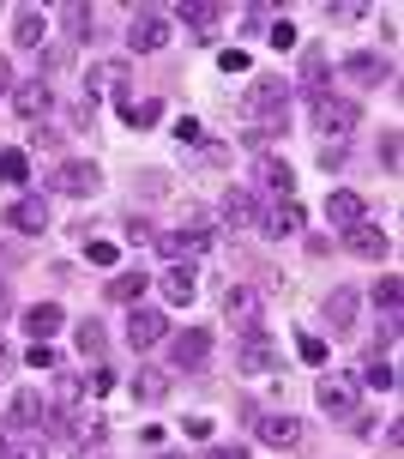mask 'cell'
<instances>
[{
	"mask_svg": "<svg viewBox=\"0 0 404 459\" xmlns=\"http://www.w3.org/2000/svg\"><path fill=\"white\" fill-rule=\"evenodd\" d=\"M43 37H48V19L37 13V6H24L19 19H13V43L19 48H43Z\"/></svg>",
	"mask_w": 404,
	"mask_h": 459,
	"instance_id": "ffe728a7",
	"label": "cell"
},
{
	"mask_svg": "<svg viewBox=\"0 0 404 459\" xmlns=\"http://www.w3.org/2000/svg\"><path fill=\"white\" fill-rule=\"evenodd\" d=\"M163 43H169V19L151 13V6H139L133 19H127V48H133V55H158Z\"/></svg>",
	"mask_w": 404,
	"mask_h": 459,
	"instance_id": "277c9868",
	"label": "cell"
},
{
	"mask_svg": "<svg viewBox=\"0 0 404 459\" xmlns=\"http://www.w3.org/2000/svg\"><path fill=\"white\" fill-rule=\"evenodd\" d=\"M61 19H67V30H73V37H97V13H90V6H67Z\"/></svg>",
	"mask_w": 404,
	"mask_h": 459,
	"instance_id": "e575fe53",
	"label": "cell"
},
{
	"mask_svg": "<svg viewBox=\"0 0 404 459\" xmlns=\"http://www.w3.org/2000/svg\"><path fill=\"white\" fill-rule=\"evenodd\" d=\"M284 103H290V85L278 79V73H266V79H254L242 97V115L260 127V121H284Z\"/></svg>",
	"mask_w": 404,
	"mask_h": 459,
	"instance_id": "6da1fadb",
	"label": "cell"
},
{
	"mask_svg": "<svg viewBox=\"0 0 404 459\" xmlns=\"http://www.w3.org/2000/svg\"><path fill=\"white\" fill-rule=\"evenodd\" d=\"M6 454H13V447H6V436H0V459H6Z\"/></svg>",
	"mask_w": 404,
	"mask_h": 459,
	"instance_id": "f5cc1de1",
	"label": "cell"
},
{
	"mask_svg": "<svg viewBox=\"0 0 404 459\" xmlns=\"http://www.w3.org/2000/svg\"><path fill=\"white\" fill-rule=\"evenodd\" d=\"M6 218H13V230L37 236V230H48V200H43V194H24V200L6 206Z\"/></svg>",
	"mask_w": 404,
	"mask_h": 459,
	"instance_id": "e0dca14e",
	"label": "cell"
},
{
	"mask_svg": "<svg viewBox=\"0 0 404 459\" xmlns=\"http://www.w3.org/2000/svg\"><path fill=\"white\" fill-rule=\"evenodd\" d=\"M296 351H302V363H326V344H320L314 333H302V339H296Z\"/></svg>",
	"mask_w": 404,
	"mask_h": 459,
	"instance_id": "74e56055",
	"label": "cell"
},
{
	"mask_svg": "<svg viewBox=\"0 0 404 459\" xmlns=\"http://www.w3.org/2000/svg\"><path fill=\"white\" fill-rule=\"evenodd\" d=\"M6 368H13V357H6V344H0V375H6Z\"/></svg>",
	"mask_w": 404,
	"mask_h": 459,
	"instance_id": "f907efd6",
	"label": "cell"
},
{
	"mask_svg": "<svg viewBox=\"0 0 404 459\" xmlns=\"http://www.w3.org/2000/svg\"><path fill=\"white\" fill-rule=\"evenodd\" d=\"M19 321H24V333H30L37 344H48L55 333H61V321H67V315H61V302H30Z\"/></svg>",
	"mask_w": 404,
	"mask_h": 459,
	"instance_id": "9a60e30c",
	"label": "cell"
},
{
	"mask_svg": "<svg viewBox=\"0 0 404 459\" xmlns=\"http://www.w3.org/2000/svg\"><path fill=\"white\" fill-rule=\"evenodd\" d=\"M357 290H350V284H338L332 297H326V326H332V333H350V326H357Z\"/></svg>",
	"mask_w": 404,
	"mask_h": 459,
	"instance_id": "ac0fdd59",
	"label": "cell"
},
{
	"mask_svg": "<svg viewBox=\"0 0 404 459\" xmlns=\"http://www.w3.org/2000/svg\"><path fill=\"white\" fill-rule=\"evenodd\" d=\"M218 19H224V6H211V0H193V6H181V24H187L193 37H218Z\"/></svg>",
	"mask_w": 404,
	"mask_h": 459,
	"instance_id": "7402d4cb",
	"label": "cell"
},
{
	"mask_svg": "<svg viewBox=\"0 0 404 459\" xmlns=\"http://www.w3.org/2000/svg\"><path fill=\"white\" fill-rule=\"evenodd\" d=\"M13 109H19V121L43 127V115H55V91H48V79H19V85H13Z\"/></svg>",
	"mask_w": 404,
	"mask_h": 459,
	"instance_id": "5b68a950",
	"label": "cell"
},
{
	"mask_svg": "<svg viewBox=\"0 0 404 459\" xmlns=\"http://www.w3.org/2000/svg\"><path fill=\"white\" fill-rule=\"evenodd\" d=\"M158 248L169 254L176 266H181V260H200V254L211 248V230H193V224H181V230H163V236H158Z\"/></svg>",
	"mask_w": 404,
	"mask_h": 459,
	"instance_id": "30bf717a",
	"label": "cell"
},
{
	"mask_svg": "<svg viewBox=\"0 0 404 459\" xmlns=\"http://www.w3.org/2000/svg\"><path fill=\"white\" fill-rule=\"evenodd\" d=\"M254 218H260V212H254V194H247V187H229V194H224V224L247 230Z\"/></svg>",
	"mask_w": 404,
	"mask_h": 459,
	"instance_id": "603a6c76",
	"label": "cell"
},
{
	"mask_svg": "<svg viewBox=\"0 0 404 459\" xmlns=\"http://www.w3.org/2000/svg\"><path fill=\"white\" fill-rule=\"evenodd\" d=\"M344 73H350V85H381L392 67H386L381 55H350V61H344Z\"/></svg>",
	"mask_w": 404,
	"mask_h": 459,
	"instance_id": "d4e9b609",
	"label": "cell"
},
{
	"mask_svg": "<svg viewBox=\"0 0 404 459\" xmlns=\"http://www.w3.org/2000/svg\"><path fill=\"white\" fill-rule=\"evenodd\" d=\"M205 357H211V333H205V326H187V333H176V339H169V363L187 368V375H193V368H205Z\"/></svg>",
	"mask_w": 404,
	"mask_h": 459,
	"instance_id": "9c48e42d",
	"label": "cell"
},
{
	"mask_svg": "<svg viewBox=\"0 0 404 459\" xmlns=\"http://www.w3.org/2000/svg\"><path fill=\"white\" fill-rule=\"evenodd\" d=\"M163 297L176 302H193V273H187V266H169V273H163Z\"/></svg>",
	"mask_w": 404,
	"mask_h": 459,
	"instance_id": "f546056e",
	"label": "cell"
},
{
	"mask_svg": "<svg viewBox=\"0 0 404 459\" xmlns=\"http://www.w3.org/2000/svg\"><path fill=\"white\" fill-rule=\"evenodd\" d=\"M79 351H85L90 363H97V357L109 351V333H103V326H97V321H85V326H79Z\"/></svg>",
	"mask_w": 404,
	"mask_h": 459,
	"instance_id": "836d02e7",
	"label": "cell"
},
{
	"mask_svg": "<svg viewBox=\"0 0 404 459\" xmlns=\"http://www.w3.org/2000/svg\"><path fill=\"white\" fill-rule=\"evenodd\" d=\"M362 212H368V206H362V194H350V187H338L332 200H326V218H332L338 230H350V224H362Z\"/></svg>",
	"mask_w": 404,
	"mask_h": 459,
	"instance_id": "44dd1931",
	"label": "cell"
},
{
	"mask_svg": "<svg viewBox=\"0 0 404 459\" xmlns=\"http://www.w3.org/2000/svg\"><path fill=\"white\" fill-rule=\"evenodd\" d=\"M236 368H247V375H271V368H278V344H271L266 333L242 339L236 344Z\"/></svg>",
	"mask_w": 404,
	"mask_h": 459,
	"instance_id": "7c38bea8",
	"label": "cell"
},
{
	"mask_svg": "<svg viewBox=\"0 0 404 459\" xmlns=\"http://www.w3.org/2000/svg\"><path fill=\"white\" fill-rule=\"evenodd\" d=\"M103 297L109 302H139L145 297V273H115L109 284H103Z\"/></svg>",
	"mask_w": 404,
	"mask_h": 459,
	"instance_id": "83f0119b",
	"label": "cell"
},
{
	"mask_svg": "<svg viewBox=\"0 0 404 459\" xmlns=\"http://www.w3.org/2000/svg\"><path fill=\"white\" fill-rule=\"evenodd\" d=\"M224 326H229V333H242V339H254V333H260V290L236 284V290L224 297Z\"/></svg>",
	"mask_w": 404,
	"mask_h": 459,
	"instance_id": "8992f818",
	"label": "cell"
},
{
	"mask_svg": "<svg viewBox=\"0 0 404 459\" xmlns=\"http://www.w3.org/2000/svg\"><path fill=\"white\" fill-rule=\"evenodd\" d=\"M6 308H13V297H6V278H0V315H6Z\"/></svg>",
	"mask_w": 404,
	"mask_h": 459,
	"instance_id": "681fc988",
	"label": "cell"
},
{
	"mask_svg": "<svg viewBox=\"0 0 404 459\" xmlns=\"http://www.w3.org/2000/svg\"><path fill=\"white\" fill-rule=\"evenodd\" d=\"M127 127H158V103H127Z\"/></svg>",
	"mask_w": 404,
	"mask_h": 459,
	"instance_id": "8d00e7d4",
	"label": "cell"
},
{
	"mask_svg": "<svg viewBox=\"0 0 404 459\" xmlns=\"http://www.w3.org/2000/svg\"><path fill=\"white\" fill-rule=\"evenodd\" d=\"M163 333H169V315L139 308V302H133V315H127V344H133V351H145V344H158Z\"/></svg>",
	"mask_w": 404,
	"mask_h": 459,
	"instance_id": "4fadbf2b",
	"label": "cell"
},
{
	"mask_svg": "<svg viewBox=\"0 0 404 459\" xmlns=\"http://www.w3.org/2000/svg\"><path fill=\"white\" fill-rule=\"evenodd\" d=\"M24 176H30V158H24L19 145H6V152H0V182H13V187H19Z\"/></svg>",
	"mask_w": 404,
	"mask_h": 459,
	"instance_id": "d6a6232c",
	"label": "cell"
},
{
	"mask_svg": "<svg viewBox=\"0 0 404 459\" xmlns=\"http://www.w3.org/2000/svg\"><path fill=\"white\" fill-rule=\"evenodd\" d=\"M79 399H85V381H79V375H55V399H48V405H55V411H73Z\"/></svg>",
	"mask_w": 404,
	"mask_h": 459,
	"instance_id": "1f68e13d",
	"label": "cell"
},
{
	"mask_svg": "<svg viewBox=\"0 0 404 459\" xmlns=\"http://www.w3.org/2000/svg\"><path fill=\"white\" fill-rule=\"evenodd\" d=\"M392 381H399V368L386 363L381 351H374V357H368V363H362V381L357 387H374V393H392Z\"/></svg>",
	"mask_w": 404,
	"mask_h": 459,
	"instance_id": "484cf974",
	"label": "cell"
},
{
	"mask_svg": "<svg viewBox=\"0 0 404 459\" xmlns=\"http://www.w3.org/2000/svg\"><path fill=\"white\" fill-rule=\"evenodd\" d=\"M176 139H181V145H193V139H200V121H193V115H181V121H176Z\"/></svg>",
	"mask_w": 404,
	"mask_h": 459,
	"instance_id": "b9f144b4",
	"label": "cell"
},
{
	"mask_svg": "<svg viewBox=\"0 0 404 459\" xmlns=\"http://www.w3.org/2000/svg\"><path fill=\"white\" fill-rule=\"evenodd\" d=\"M6 417H13L19 429H48V417H55V405H48L43 393H30V387H24L19 399H13V411H6Z\"/></svg>",
	"mask_w": 404,
	"mask_h": 459,
	"instance_id": "2e32d148",
	"label": "cell"
},
{
	"mask_svg": "<svg viewBox=\"0 0 404 459\" xmlns=\"http://www.w3.org/2000/svg\"><path fill=\"white\" fill-rule=\"evenodd\" d=\"M133 399H139V405H163V399H169V375H163V368H145V363H139V375H133Z\"/></svg>",
	"mask_w": 404,
	"mask_h": 459,
	"instance_id": "d6986e66",
	"label": "cell"
},
{
	"mask_svg": "<svg viewBox=\"0 0 404 459\" xmlns=\"http://www.w3.org/2000/svg\"><path fill=\"white\" fill-rule=\"evenodd\" d=\"M374 302H381V315H386V321H399V302H404V284H399V273H386L381 284H374Z\"/></svg>",
	"mask_w": 404,
	"mask_h": 459,
	"instance_id": "4dcf8cb0",
	"label": "cell"
},
{
	"mask_svg": "<svg viewBox=\"0 0 404 459\" xmlns=\"http://www.w3.org/2000/svg\"><path fill=\"white\" fill-rule=\"evenodd\" d=\"M320 85H326V48H308L302 55V91L320 97Z\"/></svg>",
	"mask_w": 404,
	"mask_h": 459,
	"instance_id": "f1b7e54d",
	"label": "cell"
},
{
	"mask_svg": "<svg viewBox=\"0 0 404 459\" xmlns=\"http://www.w3.org/2000/svg\"><path fill=\"white\" fill-rule=\"evenodd\" d=\"M260 224H266V236H296V230H302V206H296V200H278Z\"/></svg>",
	"mask_w": 404,
	"mask_h": 459,
	"instance_id": "cb8c5ba5",
	"label": "cell"
},
{
	"mask_svg": "<svg viewBox=\"0 0 404 459\" xmlns=\"http://www.w3.org/2000/svg\"><path fill=\"white\" fill-rule=\"evenodd\" d=\"M205 459H247V447H211Z\"/></svg>",
	"mask_w": 404,
	"mask_h": 459,
	"instance_id": "bcb514c9",
	"label": "cell"
},
{
	"mask_svg": "<svg viewBox=\"0 0 404 459\" xmlns=\"http://www.w3.org/2000/svg\"><path fill=\"white\" fill-rule=\"evenodd\" d=\"M13 91V67H6V55H0V97Z\"/></svg>",
	"mask_w": 404,
	"mask_h": 459,
	"instance_id": "7dc6e473",
	"label": "cell"
},
{
	"mask_svg": "<svg viewBox=\"0 0 404 459\" xmlns=\"http://www.w3.org/2000/svg\"><path fill=\"white\" fill-rule=\"evenodd\" d=\"M90 115H97V103H90V97H85V103H73V109H67V127H90Z\"/></svg>",
	"mask_w": 404,
	"mask_h": 459,
	"instance_id": "ab89813d",
	"label": "cell"
},
{
	"mask_svg": "<svg viewBox=\"0 0 404 459\" xmlns=\"http://www.w3.org/2000/svg\"><path fill=\"white\" fill-rule=\"evenodd\" d=\"M320 163H326V169H338V163H344V139H326V152H320Z\"/></svg>",
	"mask_w": 404,
	"mask_h": 459,
	"instance_id": "7bdbcfd3",
	"label": "cell"
},
{
	"mask_svg": "<svg viewBox=\"0 0 404 459\" xmlns=\"http://www.w3.org/2000/svg\"><path fill=\"white\" fill-rule=\"evenodd\" d=\"M79 459H109V454H90V447H79Z\"/></svg>",
	"mask_w": 404,
	"mask_h": 459,
	"instance_id": "816d5d0a",
	"label": "cell"
},
{
	"mask_svg": "<svg viewBox=\"0 0 404 459\" xmlns=\"http://www.w3.org/2000/svg\"><path fill=\"white\" fill-rule=\"evenodd\" d=\"M326 13H332L338 24H357V19H368V6H362V0H338V6H326Z\"/></svg>",
	"mask_w": 404,
	"mask_h": 459,
	"instance_id": "d590c367",
	"label": "cell"
},
{
	"mask_svg": "<svg viewBox=\"0 0 404 459\" xmlns=\"http://www.w3.org/2000/svg\"><path fill=\"white\" fill-rule=\"evenodd\" d=\"M97 182H103V169L85 158H67L48 169V194H73V200H85V194H97Z\"/></svg>",
	"mask_w": 404,
	"mask_h": 459,
	"instance_id": "7a4b0ae2",
	"label": "cell"
},
{
	"mask_svg": "<svg viewBox=\"0 0 404 459\" xmlns=\"http://www.w3.org/2000/svg\"><path fill=\"white\" fill-rule=\"evenodd\" d=\"M314 127L326 139H344L350 127H357V103H350V97H326V91H320L314 97Z\"/></svg>",
	"mask_w": 404,
	"mask_h": 459,
	"instance_id": "52a82bcc",
	"label": "cell"
},
{
	"mask_svg": "<svg viewBox=\"0 0 404 459\" xmlns=\"http://www.w3.org/2000/svg\"><path fill=\"white\" fill-rule=\"evenodd\" d=\"M271 19V6H247V24H242V30H247V37H254V30H260V24H266Z\"/></svg>",
	"mask_w": 404,
	"mask_h": 459,
	"instance_id": "ee69618b",
	"label": "cell"
},
{
	"mask_svg": "<svg viewBox=\"0 0 404 459\" xmlns=\"http://www.w3.org/2000/svg\"><path fill=\"white\" fill-rule=\"evenodd\" d=\"M314 399H320V411L326 417H357V399H362V387H357V375H320V387H314Z\"/></svg>",
	"mask_w": 404,
	"mask_h": 459,
	"instance_id": "3957f363",
	"label": "cell"
},
{
	"mask_svg": "<svg viewBox=\"0 0 404 459\" xmlns=\"http://www.w3.org/2000/svg\"><path fill=\"white\" fill-rule=\"evenodd\" d=\"M344 248L362 254V260H386V254H392V242H386V230H381V224H368V218H362V224L344 230Z\"/></svg>",
	"mask_w": 404,
	"mask_h": 459,
	"instance_id": "8fae6325",
	"label": "cell"
},
{
	"mask_svg": "<svg viewBox=\"0 0 404 459\" xmlns=\"http://www.w3.org/2000/svg\"><path fill=\"white\" fill-rule=\"evenodd\" d=\"M247 423H254V436L266 441V447H278V454L302 441V423H296L290 411H254V417H247Z\"/></svg>",
	"mask_w": 404,
	"mask_h": 459,
	"instance_id": "ba28073f",
	"label": "cell"
},
{
	"mask_svg": "<svg viewBox=\"0 0 404 459\" xmlns=\"http://www.w3.org/2000/svg\"><path fill=\"white\" fill-rule=\"evenodd\" d=\"M260 182L271 187V194H284V200H290V187H296V169L284 158H260Z\"/></svg>",
	"mask_w": 404,
	"mask_h": 459,
	"instance_id": "4316f807",
	"label": "cell"
},
{
	"mask_svg": "<svg viewBox=\"0 0 404 459\" xmlns=\"http://www.w3.org/2000/svg\"><path fill=\"white\" fill-rule=\"evenodd\" d=\"M271 43H278V48H290V43H296V30H290V19H278V24H271Z\"/></svg>",
	"mask_w": 404,
	"mask_h": 459,
	"instance_id": "f6af8a7d",
	"label": "cell"
},
{
	"mask_svg": "<svg viewBox=\"0 0 404 459\" xmlns=\"http://www.w3.org/2000/svg\"><path fill=\"white\" fill-rule=\"evenodd\" d=\"M6 459H43V447H13Z\"/></svg>",
	"mask_w": 404,
	"mask_h": 459,
	"instance_id": "c3c4849f",
	"label": "cell"
},
{
	"mask_svg": "<svg viewBox=\"0 0 404 459\" xmlns=\"http://www.w3.org/2000/svg\"><path fill=\"white\" fill-rule=\"evenodd\" d=\"M103 91H115L121 103H127V61H103V67L85 73V97H90V103H97Z\"/></svg>",
	"mask_w": 404,
	"mask_h": 459,
	"instance_id": "5bb4252c",
	"label": "cell"
},
{
	"mask_svg": "<svg viewBox=\"0 0 404 459\" xmlns=\"http://www.w3.org/2000/svg\"><path fill=\"white\" fill-rule=\"evenodd\" d=\"M158 459H187V454H158Z\"/></svg>",
	"mask_w": 404,
	"mask_h": 459,
	"instance_id": "db71d44e",
	"label": "cell"
},
{
	"mask_svg": "<svg viewBox=\"0 0 404 459\" xmlns=\"http://www.w3.org/2000/svg\"><path fill=\"white\" fill-rule=\"evenodd\" d=\"M399 158H404V139L386 134V139H381V163H386V169H399Z\"/></svg>",
	"mask_w": 404,
	"mask_h": 459,
	"instance_id": "f35d334b",
	"label": "cell"
},
{
	"mask_svg": "<svg viewBox=\"0 0 404 459\" xmlns=\"http://www.w3.org/2000/svg\"><path fill=\"white\" fill-rule=\"evenodd\" d=\"M127 242H158V230L145 224V218H127Z\"/></svg>",
	"mask_w": 404,
	"mask_h": 459,
	"instance_id": "60d3db41",
	"label": "cell"
}]
</instances>
